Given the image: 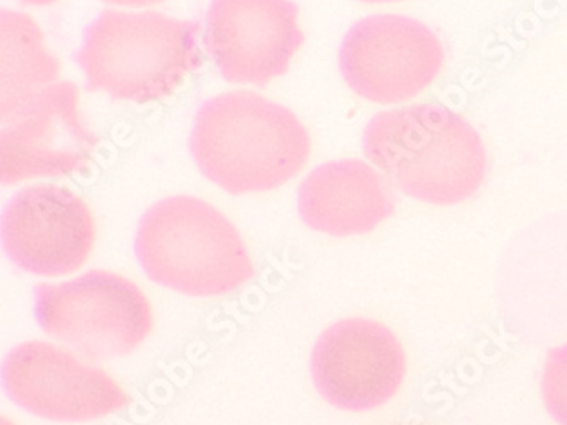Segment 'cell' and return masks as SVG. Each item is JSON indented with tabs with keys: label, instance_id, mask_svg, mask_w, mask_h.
Instances as JSON below:
<instances>
[{
	"label": "cell",
	"instance_id": "obj_10",
	"mask_svg": "<svg viewBox=\"0 0 567 425\" xmlns=\"http://www.w3.org/2000/svg\"><path fill=\"white\" fill-rule=\"evenodd\" d=\"M310 374L319 395L338 411H375L401 390L404 349L383 323L339 320L317 339Z\"/></svg>",
	"mask_w": 567,
	"mask_h": 425
},
{
	"label": "cell",
	"instance_id": "obj_15",
	"mask_svg": "<svg viewBox=\"0 0 567 425\" xmlns=\"http://www.w3.org/2000/svg\"><path fill=\"white\" fill-rule=\"evenodd\" d=\"M111 6H125V8H147V6L163 4L166 0H103Z\"/></svg>",
	"mask_w": 567,
	"mask_h": 425
},
{
	"label": "cell",
	"instance_id": "obj_11",
	"mask_svg": "<svg viewBox=\"0 0 567 425\" xmlns=\"http://www.w3.org/2000/svg\"><path fill=\"white\" fill-rule=\"evenodd\" d=\"M205 27L208 55L233 84L265 87L287 74L306 41L291 0H210Z\"/></svg>",
	"mask_w": 567,
	"mask_h": 425
},
{
	"label": "cell",
	"instance_id": "obj_6",
	"mask_svg": "<svg viewBox=\"0 0 567 425\" xmlns=\"http://www.w3.org/2000/svg\"><path fill=\"white\" fill-rule=\"evenodd\" d=\"M2 385L22 411L63 424L100 421L132 404L106 370L74 349L47 341L12 348L2 363Z\"/></svg>",
	"mask_w": 567,
	"mask_h": 425
},
{
	"label": "cell",
	"instance_id": "obj_17",
	"mask_svg": "<svg viewBox=\"0 0 567 425\" xmlns=\"http://www.w3.org/2000/svg\"><path fill=\"white\" fill-rule=\"evenodd\" d=\"M360 2H367V4H385V2H399V0H360Z\"/></svg>",
	"mask_w": 567,
	"mask_h": 425
},
{
	"label": "cell",
	"instance_id": "obj_1",
	"mask_svg": "<svg viewBox=\"0 0 567 425\" xmlns=\"http://www.w3.org/2000/svg\"><path fill=\"white\" fill-rule=\"evenodd\" d=\"M310 148L309 132L293 111L249 91L203 103L189 136L199 173L234 196L284 186L302 173Z\"/></svg>",
	"mask_w": 567,
	"mask_h": 425
},
{
	"label": "cell",
	"instance_id": "obj_7",
	"mask_svg": "<svg viewBox=\"0 0 567 425\" xmlns=\"http://www.w3.org/2000/svg\"><path fill=\"white\" fill-rule=\"evenodd\" d=\"M443 62L439 37L404 15L361 19L339 49V70L348 87L377 104L413 100L439 77Z\"/></svg>",
	"mask_w": 567,
	"mask_h": 425
},
{
	"label": "cell",
	"instance_id": "obj_5",
	"mask_svg": "<svg viewBox=\"0 0 567 425\" xmlns=\"http://www.w3.org/2000/svg\"><path fill=\"white\" fill-rule=\"evenodd\" d=\"M34 320L49 338L91 361L130 356L154 330V309L137 282L93 269L34 288Z\"/></svg>",
	"mask_w": 567,
	"mask_h": 425
},
{
	"label": "cell",
	"instance_id": "obj_14",
	"mask_svg": "<svg viewBox=\"0 0 567 425\" xmlns=\"http://www.w3.org/2000/svg\"><path fill=\"white\" fill-rule=\"evenodd\" d=\"M542 395L554 421L567 425V344L549 352L542 376Z\"/></svg>",
	"mask_w": 567,
	"mask_h": 425
},
{
	"label": "cell",
	"instance_id": "obj_12",
	"mask_svg": "<svg viewBox=\"0 0 567 425\" xmlns=\"http://www.w3.org/2000/svg\"><path fill=\"white\" fill-rule=\"evenodd\" d=\"M394 208L388 180L354 158L319 165L299 187L303 224L331 237L370 234L392 217Z\"/></svg>",
	"mask_w": 567,
	"mask_h": 425
},
{
	"label": "cell",
	"instance_id": "obj_8",
	"mask_svg": "<svg viewBox=\"0 0 567 425\" xmlns=\"http://www.w3.org/2000/svg\"><path fill=\"white\" fill-rule=\"evenodd\" d=\"M79 100L78 85L56 82L2 123L0 180L4 186L87 169L100 138L85 126Z\"/></svg>",
	"mask_w": 567,
	"mask_h": 425
},
{
	"label": "cell",
	"instance_id": "obj_9",
	"mask_svg": "<svg viewBox=\"0 0 567 425\" xmlns=\"http://www.w3.org/2000/svg\"><path fill=\"white\" fill-rule=\"evenodd\" d=\"M96 224L87 203L59 184H34L12 196L2 212L9 259L40 278L79 271L93 253Z\"/></svg>",
	"mask_w": 567,
	"mask_h": 425
},
{
	"label": "cell",
	"instance_id": "obj_4",
	"mask_svg": "<svg viewBox=\"0 0 567 425\" xmlns=\"http://www.w3.org/2000/svg\"><path fill=\"white\" fill-rule=\"evenodd\" d=\"M195 21L155 11H103L84 31L74 60L89 92L147 104L173 96L202 66Z\"/></svg>",
	"mask_w": 567,
	"mask_h": 425
},
{
	"label": "cell",
	"instance_id": "obj_13",
	"mask_svg": "<svg viewBox=\"0 0 567 425\" xmlns=\"http://www.w3.org/2000/svg\"><path fill=\"white\" fill-rule=\"evenodd\" d=\"M60 77L38 22L24 12H0V120L9 122Z\"/></svg>",
	"mask_w": 567,
	"mask_h": 425
},
{
	"label": "cell",
	"instance_id": "obj_16",
	"mask_svg": "<svg viewBox=\"0 0 567 425\" xmlns=\"http://www.w3.org/2000/svg\"><path fill=\"white\" fill-rule=\"evenodd\" d=\"M22 4L34 6V8H44L60 2V0H21Z\"/></svg>",
	"mask_w": 567,
	"mask_h": 425
},
{
	"label": "cell",
	"instance_id": "obj_2",
	"mask_svg": "<svg viewBox=\"0 0 567 425\" xmlns=\"http://www.w3.org/2000/svg\"><path fill=\"white\" fill-rule=\"evenodd\" d=\"M363 152L404 195L430 205L467 201L486 179L483 139L440 104L375 114L363 132Z\"/></svg>",
	"mask_w": 567,
	"mask_h": 425
},
{
	"label": "cell",
	"instance_id": "obj_18",
	"mask_svg": "<svg viewBox=\"0 0 567 425\" xmlns=\"http://www.w3.org/2000/svg\"><path fill=\"white\" fill-rule=\"evenodd\" d=\"M0 424L2 425H16L14 422L9 421V418L2 417V421H0Z\"/></svg>",
	"mask_w": 567,
	"mask_h": 425
},
{
	"label": "cell",
	"instance_id": "obj_3",
	"mask_svg": "<svg viewBox=\"0 0 567 425\" xmlns=\"http://www.w3.org/2000/svg\"><path fill=\"white\" fill-rule=\"evenodd\" d=\"M135 256L152 282L192 298L225 297L256 276L236 225L195 196L151 206L138 224Z\"/></svg>",
	"mask_w": 567,
	"mask_h": 425
}]
</instances>
